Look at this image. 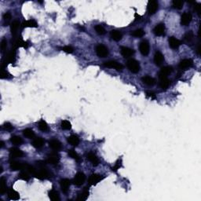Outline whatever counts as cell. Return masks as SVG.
<instances>
[{
	"label": "cell",
	"instance_id": "cell-1",
	"mask_svg": "<svg viewBox=\"0 0 201 201\" xmlns=\"http://www.w3.org/2000/svg\"><path fill=\"white\" fill-rule=\"evenodd\" d=\"M127 66L128 69L131 71L132 73H137L140 71V64L139 62L134 59H130L127 62Z\"/></svg>",
	"mask_w": 201,
	"mask_h": 201
},
{
	"label": "cell",
	"instance_id": "cell-2",
	"mask_svg": "<svg viewBox=\"0 0 201 201\" xmlns=\"http://www.w3.org/2000/svg\"><path fill=\"white\" fill-rule=\"evenodd\" d=\"M29 164L27 163H20L17 161H11L10 163V167L12 170H26Z\"/></svg>",
	"mask_w": 201,
	"mask_h": 201
},
{
	"label": "cell",
	"instance_id": "cell-3",
	"mask_svg": "<svg viewBox=\"0 0 201 201\" xmlns=\"http://www.w3.org/2000/svg\"><path fill=\"white\" fill-rule=\"evenodd\" d=\"M96 53L100 58H105L109 54V50L105 46L102 44H99L96 47Z\"/></svg>",
	"mask_w": 201,
	"mask_h": 201
},
{
	"label": "cell",
	"instance_id": "cell-4",
	"mask_svg": "<svg viewBox=\"0 0 201 201\" xmlns=\"http://www.w3.org/2000/svg\"><path fill=\"white\" fill-rule=\"evenodd\" d=\"M85 180H86V176H85V174L82 172H79L77 173L76 174V176H75L73 182L74 184L76 185H77V186H80V185H82L83 183H84Z\"/></svg>",
	"mask_w": 201,
	"mask_h": 201
},
{
	"label": "cell",
	"instance_id": "cell-5",
	"mask_svg": "<svg viewBox=\"0 0 201 201\" xmlns=\"http://www.w3.org/2000/svg\"><path fill=\"white\" fill-rule=\"evenodd\" d=\"M60 161V156L57 153H52L48 156L47 163L51 165H56Z\"/></svg>",
	"mask_w": 201,
	"mask_h": 201
},
{
	"label": "cell",
	"instance_id": "cell-6",
	"mask_svg": "<svg viewBox=\"0 0 201 201\" xmlns=\"http://www.w3.org/2000/svg\"><path fill=\"white\" fill-rule=\"evenodd\" d=\"M158 3L157 1H149V3H148V6H147V10H148V12L149 14H154L156 13L158 10Z\"/></svg>",
	"mask_w": 201,
	"mask_h": 201
},
{
	"label": "cell",
	"instance_id": "cell-7",
	"mask_svg": "<svg viewBox=\"0 0 201 201\" xmlns=\"http://www.w3.org/2000/svg\"><path fill=\"white\" fill-rule=\"evenodd\" d=\"M104 66L107 68H115L117 71H122L123 70V65L121 64L118 63L117 61H109L108 62H105L104 64Z\"/></svg>",
	"mask_w": 201,
	"mask_h": 201
},
{
	"label": "cell",
	"instance_id": "cell-8",
	"mask_svg": "<svg viewBox=\"0 0 201 201\" xmlns=\"http://www.w3.org/2000/svg\"><path fill=\"white\" fill-rule=\"evenodd\" d=\"M193 64V61L191 59H184L180 61L179 63V68L182 70H187L188 68H191Z\"/></svg>",
	"mask_w": 201,
	"mask_h": 201
},
{
	"label": "cell",
	"instance_id": "cell-9",
	"mask_svg": "<svg viewBox=\"0 0 201 201\" xmlns=\"http://www.w3.org/2000/svg\"><path fill=\"white\" fill-rule=\"evenodd\" d=\"M35 178L38 179H45L49 177V171L44 167H40L38 171H36V174H35Z\"/></svg>",
	"mask_w": 201,
	"mask_h": 201
},
{
	"label": "cell",
	"instance_id": "cell-10",
	"mask_svg": "<svg viewBox=\"0 0 201 201\" xmlns=\"http://www.w3.org/2000/svg\"><path fill=\"white\" fill-rule=\"evenodd\" d=\"M139 50L141 54L144 56H147L149 53V44L147 41L141 42L139 45Z\"/></svg>",
	"mask_w": 201,
	"mask_h": 201
},
{
	"label": "cell",
	"instance_id": "cell-11",
	"mask_svg": "<svg viewBox=\"0 0 201 201\" xmlns=\"http://www.w3.org/2000/svg\"><path fill=\"white\" fill-rule=\"evenodd\" d=\"M192 18V17L190 13H183L182 17H181V24L184 26L188 25L191 22Z\"/></svg>",
	"mask_w": 201,
	"mask_h": 201
},
{
	"label": "cell",
	"instance_id": "cell-12",
	"mask_svg": "<svg viewBox=\"0 0 201 201\" xmlns=\"http://www.w3.org/2000/svg\"><path fill=\"white\" fill-rule=\"evenodd\" d=\"M173 68L170 66H166V67H163L160 72L159 74V78L160 79H163V78H167V76L172 72Z\"/></svg>",
	"mask_w": 201,
	"mask_h": 201
},
{
	"label": "cell",
	"instance_id": "cell-13",
	"mask_svg": "<svg viewBox=\"0 0 201 201\" xmlns=\"http://www.w3.org/2000/svg\"><path fill=\"white\" fill-rule=\"evenodd\" d=\"M164 32H165L164 24H159L153 29L154 34L157 36H162V35H164Z\"/></svg>",
	"mask_w": 201,
	"mask_h": 201
},
{
	"label": "cell",
	"instance_id": "cell-14",
	"mask_svg": "<svg viewBox=\"0 0 201 201\" xmlns=\"http://www.w3.org/2000/svg\"><path fill=\"white\" fill-rule=\"evenodd\" d=\"M71 182L67 178L61 179L60 182V185H61V188L62 192L64 193H67L68 190H69V187H70Z\"/></svg>",
	"mask_w": 201,
	"mask_h": 201
},
{
	"label": "cell",
	"instance_id": "cell-15",
	"mask_svg": "<svg viewBox=\"0 0 201 201\" xmlns=\"http://www.w3.org/2000/svg\"><path fill=\"white\" fill-rule=\"evenodd\" d=\"M102 179V177L99 174H93L91 175L90 176L89 180H88V182H89L90 185H94L96 184H98L101 180Z\"/></svg>",
	"mask_w": 201,
	"mask_h": 201
},
{
	"label": "cell",
	"instance_id": "cell-16",
	"mask_svg": "<svg viewBox=\"0 0 201 201\" xmlns=\"http://www.w3.org/2000/svg\"><path fill=\"white\" fill-rule=\"evenodd\" d=\"M49 146L52 149L55 150V151H59L61 149L62 145L61 143L57 139H52L49 141Z\"/></svg>",
	"mask_w": 201,
	"mask_h": 201
},
{
	"label": "cell",
	"instance_id": "cell-17",
	"mask_svg": "<svg viewBox=\"0 0 201 201\" xmlns=\"http://www.w3.org/2000/svg\"><path fill=\"white\" fill-rule=\"evenodd\" d=\"M120 53H121V54L123 55V58H130L134 54V50L133 49H131V48L123 46V47H121V50H120Z\"/></svg>",
	"mask_w": 201,
	"mask_h": 201
},
{
	"label": "cell",
	"instance_id": "cell-18",
	"mask_svg": "<svg viewBox=\"0 0 201 201\" xmlns=\"http://www.w3.org/2000/svg\"><path fill=\"white\" fill-rule=\"evenodd\" d=\"M23 152L21 150L17 148H12L10 149V156L11 158H18V157H23Z\"/></svg>",
	"mask_w": 201,
	"mask_h": 201
},
{
	"label": "cell",
	"instance_id": "cell-19",
	"mask_svg": "<svg viewBox=\"0 0 201 201\" xmlns=\"http://www.w3.org/2000/svg\"><path fill=\"white\" fill-rule=\"evenodd\" d=\"M86 157H87L88 160L91 162L93 166L96 167V166H98V165L99 164L98 158V157H97L94 153H89L87 154Z\"/></svg>",
	"mask_w": 201,
	"mask_h": 201
},
{
	"label": "cell",
	"instance_id": "cell-20",
	"mask_svg": "<svg viewBox=\"0 0 201 201\" xmlns=\"http://www.w3.org/2000/svg\"><path fill=\"white\" fill-rule=\"evenodd\" d=\"M164 61V57L162 54V53L160 51H157L154 55V62L157 65H160Z\"/></svg>",
	"mask_w": 201,
	"mask_h": 201
},
{
	"label": "cell",
	"instance_id": "cell-21",
	"mask_svg": "<svg viewBox=\"0 0 201 201\" xmlns=\"http://www.w3.org/2000/svg\"><path fill=\"white\" fill-rule=\"evenodd\" d=\"M7 192H8V196H9L10 200H17L20 199L19 193L17 191H15L13 188H9Z\"/></svg>",
	"mask_w": 201,
	"mask_h": 201
},
{
	"label": "cell",
	"instance_id": "cell-22",
	"mask_svg": "<svg viewBox=\"0 0 201 201\" xmlns=\"http://www.w3.org/2000/svg\"><path fill=\"white\" fill-rule=\"evenodd\" d=\"M181 44H182L181 41L175 37H170L169 38V46L172 49H178Z\"/></svg>",
	"mask_w": 201,
	"mask_h": 201
},
{
	"label": "cell",
	"instance_id": "cell-23",
	"mask_svg": "<svg viewBox=\"0 0 201 201\" xmlns=\"http://www.w3.org/2000/svg\"><path fill=\"white\" fill-rule=\"evenodd\" d=\"M45 141L42 137H36L32 141V145L36 149H40L44 145Z\"/></svg>",
	"mask_w": 201,
	"mask_h": 201
},
{
	"label": "cell",
	"instance_id": "cell-24",
	"mask_svg": "<svg viewBox=\"0 0 201 201\" xmlns=\"http://www.w3.org/2000/svg\"><path fill=\"white\" fill-rule=\"evenodd\" d=\"M23 28H37L38 27V24L35 21V20H29V21H26L22 24Z\"/></svg>",
	"mask_w": 201,
	"mask_h": 201
},
{
	"label": "cell",
	"instance_id": "cell-25",
	"mask_svg": "<svg viewBox=\"0 0 201 201\" xmlns=\"http://www.w3.org/2000/svg\"><path fill=\"white\" fill-rule=\"evenodd\" d=\"M15 58H16V54H15V49L12 50L11 51L8 53L7 56V63H11L13 64L15 62Z\"/></svg>",
	"mask_w": 201,
	"mask_h": 201
},
{
	"label": "cell",
	"instance_id": "cell-26",
	"mask_svg": "<svg viewBox=\"0 0 201 201\" xmlns=\"http://www.w3.org/2000/svg\"><path fill=\"white\" fill-rule=\"evenodd\" d=\"M141 80H142V82H143L145 84H146L148 86H153L154 84L156 83L155 79L153 78V77L149 76L143 77V78L141 79Z\"/></svg>",
	"mask_w": 201,
	"mask_h": 201
},
{
	"label": "cell",
	"instance_id": "cell-27",
	"mask_svg": "<svg viewBox=\"0 0 201 201\" xmlns=\"http://www.w3.org/2000/svg\"><path fill=\"white\" fill-rule=\"evenodd\" d=\"M7 191V180L5 178L2 177L0 179V194H4Z\"/></svg>",
	"mask_w": 201,
	"mask_h": 201
},
{
	"label": "cell",
	"instance_id": "cell-28",
	"mask_svg": "<svg viewBox=\"0 0 201 201\" xmlns=\"http://www.w3.org/2000/svg\"><path fill=\"white\" fill-rule=\"evenodd\" d=\"M111 37L115 41H119L122 39L123 35H122L121 32H119L117 30H112L111 31Z\"/></svg>",
	"mask_w": 201,
	"mask_h": 201
},
{
	"label": "cell",
	"instance_id": "cell-29",
	"mask_svg": "<svg viewBox=\"0 0 201 201\" xmlns=\"http://www.w3.org/2000/svg\"><path fill=\"white\" fill-rule=\"evenodd\" d=\"M19 26H20V21H17V20L13 21V22H12V24H11V27H10V29H11V32H12V35H13L14 37H15V35H16L17 29H19Z\"/></svg>",
	"mask_w": 201,
	"mask_h": 201
},
{
	"label": "cell",
	"instance_id": "cell-30",
	"mask_svg": "<svg viewBox=\"0 0 201 201\" xmlns=\"http://www.w3.org/2000/svg\"><path fill=\"white\" fill-rule=\"evenodd\" d=\"M68 141L73 146H77L80 143V139L76 135H71L70 137H68Z\"/></svg>",
	"mask_w": 201,
	"mask_h": 201
},
{
	"label": "cell",
	"instance_id": "cell-31",
	"mask_svg": "<svg viewBox=\"0 0 201 201\" xmlns=\"http://www.w3.org/2000/svg\"><path fill=\"white\" fill-rule=\"evenodd\" d=\"M89 196V190L88 188H85V189L83 190L78 196V200L80 201H85L86 200V199Z\"/></svg>",
	"mask_w": 201,
	"mask_h": 201
},
{
	"label": "cell",
	"instance_id": "cell-32",
	"mask_svg": "<svg viewBox=\"0 0 201 201\" xmlns=\"http://www.w3.org/2000/svg\"><path fill=\"white\" fill-rule=\"evenodd\" d=\"M49 197L53 201H58L60 200L58 192L54 189H52V190L49 192Z\"/></svg>",
	"mask_w": 201,
	"mask_h": 201
},
{
	"label": "cell",
	"instance_id": "cell-33",
	"mask_svg": "<svg viewBox=\"0 0 201 201\" xmlns=\"http://www.w3.org/2000/svg\"><path fill=\"white\" fill-rule=\"evenodd\" d=\"M170 84V81L167 78H163V79H160V86L162 89H167Z\"/></svg>",
	"mask_w": 201,
	"mask_h": 201
},
{
	"label": "cell",
	"instance_id": "cell-34",
	"mask_svg": "<svg viewBox=\"0 0 201 201\" xmlns=\"http://www.w3.org/2000/svg\"><path fill=\"white\" fill-rule=\"evenodd\" d=\"M23 134H24V136H25L26 137L31 138V139L35 137V133H34V131H32V129H29V128L24 130Z\"/></svg>",
	"mask_w": 201,
	"mask_h": 201
},
{
	"label": "cell",
	"instance_id": "cell-35",
	"mask_svg": "<svg viewBox=\"0 0 201 201\" xmlns=\"http://www.w3.org/2000/svg\"><path fill=\"white\" fill-rule=\"evenodd\" d=\"M10 141L13 144V145H21L23 142L22 138L20 137L19 136H13L10 138Z\"/></svg>",
	"mask_w": 201,
	"mask_h": 201
},
{
	"label": "cell",
	"instance_id": "cell-36",
	"mask_svg": "<svg viewBox=\"0 0 201 201\" xmlns=\"http://www.w3.org/2000/svg\"><path fill=\"white\" fill-rule=\"evenodd\" d=\"M173 7L174 9H177V10H181L182 7H183V5H184V3L181 1V0H174L173 1Z\"/></svg>",
	"mask_w": 201,
	"mask_h": 201
},
{
	"label": "cell",
	"instance_id": "cell-37",
	"mask_svg": "<svg viewBox=\"0 0 201 201\" xmlns=\"http://www.w3.org/2000/svg\"><path fill=\"white\" fill-rule=\"evenodd\" d=\"M144 35H145V32L142 29H137L133 32H131V35H133L134 37H137V38L142 37Z\"/></svg>",
	"mask_w": 201,
	"mask_h": 201
},
{
	"label": "cell",
	"instance_id": "cell-38",
	"mask_svg": "<svg viewBox=\"0 0 201 201\" xmlns=\"http://www.w3.org/2000/svg\"><path fill=\"white\" fill-rule=\"evenodd\" d=\"M38 129H39V130L42 131H48L47 123H46V122H45L43 119L40 120V121H39V123H38Z\"/></svg>",
	"mask_w": 201,
	"mask_h": 201
},
{
	"label": "cell",
	"instance_id": "cell-39",
	"mask_svg": "<svg viewBox=\"0 0 201 201\" xmlns=\"http://www.w3.org/2000/svg\"><path fill=\"white\" fill-rule=\"evenodd\" d=\"M61 129L67 131V130H70L71 128H72V125H71V123L69 121H68V120H63V121L61 122Z\"/></svg>",
	"mask_w": 201,
	"mask_h": 201
},
{
	"label": "cell",
	"instance_id": "cell-40",
	"mask_svg": "<svg viewBox=\"0 0 201 201\" xmlns=\"http://www.w3.org/2000/svg\"><path fill=\"white\" fill-rule=\"evenodd\" d=\"M68 155H69V157H70L71 158H72V159H74V160H76V161H79V160H80V156L78 155V153H77L75 150L73 149L69 150V151H68Z\"/></svg>",
	"mask_w": 201,
	"mask_h": 201
},
{
	"label": "cell",
	"instance_id": "cell-41",
	"mask_svg": "<svg viewBox=\"0 0 201 201\" xmlns=\"http://www.w3.org/2000/svg\"><path fill=\"white\" fill-rule=\"evenodd\" d=\"M193 38H194V34H193V32H191V31L187 32L185 35V40L187 42H190L192 41Z\"/></svg>",
	"mask_w": 201,
	"mask_h": 201
},
{
	"label": "cell",
	"instance_id": "cell-42",
	"mask_svg": "<svg viewBox=\"0 0 201 201\" xmlns=\"http://www.w3.org/2000/svg\"><path fill=\"white\" fill-rule=\"evenodd\" d=\"M95 30H96V32L100 35H102L105 33V29H104L101 25L95 26Z\"/></svg>",
	"mask_w": 201,
	"mask_h": 201
},
{
	"label": "cell",
	"instance_id": "cell-43",
	"mask_svg": "<svg viewBox=\"0 0 201 201\" xmlns=\"http://www.w3.org/2000/svg\"><path fill=\"white\" fill-rule=\"evenodd\" d=\"M19 178L24 181H29L30 179V176L29 175V174L25 171H23L19 174Z\"/></svg>",
	"mask_w": 201,
	"mask_h": 201
},
{
	"label": "cell",
	"instance_id": "cell-44",
	"mask_svg": "<svg viewBox=\"0 0 201 201\" xmlns=\"http://www.w3.org/2000/svg\"><path fill=\"white\" fill-rule=\"evenodd\" d=\"M61 50H63V51L67 53V54H72V53H73L74 49L72 46H65L64 47L61 48Z\"/></svg>",
	"mask_w": 201,
	"mask_h": 201
},
{
	"label": "cell",
	"instance_id": "cell-45",
	"mask_svg": "<svg viewBox=\"0 0 201 201\" xmlns=\"http://www.w3.org/2000/svg\"><path fill=\"white\" fill-rule=\"evenodd\" d=\"M26 170H28V172H29V174H32V175H34V176H35V174H36V171H37V170H35V167L31 166V165H28Z\"/></svg>",
	"mask_w": 201,
	"mask_h": 201
},
{
	"label": "cell",
	"instance_id": "cell-46",
	"mask_svg": "<svg viewBox=\"0 0 201 201\" xmlns=\"http://www.w3.org/2000/svg\"><path fill=\"white\" fill-rule=\"evenodd\" d=\"M122 166V160H119L116 163H115V166L112 167V170H114V171H116L117 170H119L120 167H121Z\"/></svg>",
	"mask_w": 201,
	"mask_h": 201
},
{
	"label": "cell",
	"instance_id": "cell-47",
	"mask_svg": "<svg viewBox=\"0 0 201 201\" xmlns=\"http://www.w3.org/2000/svg\"><path fill=\"white\" fill-rule=\"evenodd\" d=\"M7 41L6 38H3V40H2V42H1V50H2V51L4 52L5 51V50L7 49Z\"/></svg>",
	"mask_w": 201,
	"mask_h": 201
},
{
	"label": "cell",
	"instance_id": "cell-48",
	"mask_svg": "<svg viewBox=\"0 0 201 201\" xmlns=\"http://www.w3.org/2000/svg\"><path fill=\"white\" fill-rule=\"evenodd\" d=\"M146 97L148 98H150L151 100L156 99V94L152 91H147L146 92Z\"/></svg>",
	"mask_w": 201,
	"mask_h": 201
},
{
	"label": "cell",
	"instance_id": "cell-49",
	"mask_svg": "<svg viewBox=\"0 0 201 201\" xmlns=\"http://www.w3.org/2000/svg\"><path fill=\"white\" fill-rule=\"evenodd\" d=\"M3 127L4 129L7 130V131H11V130H13V127L10 124V123H5L3 125Z\"/></svg>",
	"mask_w": 201,
	"mask_h": 201
},
{
	"label": "cell",
	"instance_id": "cell-50",
	"mask_svg": "<svg viewBox=\"0 0 201 201\" xmlns=\"http://www.w3.org/2000/svg\"><path fill=\"white\" fill-rule=\"evenodd\" d=\"M9 74H8V72H7V71H5L3 68L2 69V72H1V79H6V78H8L9 77Z\"/></svg>",
	"mask_w": 201,
	"mask_h": 201
},
{
	"label": "cell",
	"instance_id": "cell-51",
	"mask_svg": "<svg viewBox=\"0 0 201 201\" xmlns=\"http://www.w3.org/2000/svg\"><path fill=\"white\" fill-rule=\"evenodd\" d=\"M11 17H12V16H11V14L10 13H6L3 15V19L5 21H9L11 19Z\"/></svg>",
	"mask_w": 201,
	"mask_h": 201
},
{
	"label": "cell",
	"instance_id": "cell-52",
	"mask_svg": "<svg viewBox=\"0 0 201 201\" xmlns=\"http://www.w3.org/2000/svg\"><path fill=\"white\" fill-rule=\"evenodd\" d=\"M200 4H196L195 6V10L197 12L198 14H200Z\"/></svg>",
	"mask_w": 201,
	"mask_h": 201
},
{
	"label": "cell",
	"instance_id": "cell-53",
	"mask_svg": "<svg viewBox=\"0 0 201 201\" xmlns=\"http://www.w3.org/2000/svg\"><path fill=\"white\" fill-rule=\"evenodd\" d=\"M36 163H37V166H38L39 168H40V167H44L45 165H46L44 161H38V162H36Z\"/></svg>",
	"mask_w": 201,
	"mask_h": 201
},
{
	"label": "cell",
	"instance_id": "cell-54",
	"mask_svg": "<svg viewBox=\"0 0 201 201\" xmlns=\"http://www.w3.org/2000/svg\"><path fill=\"white\" fill-rule=\"evenodd\" d=\"M4 146V143H3V141H0V148H3V147Z\"/></svg>",
	"mask_w": 201,
	"mask_h": 201
}]
</instances>
